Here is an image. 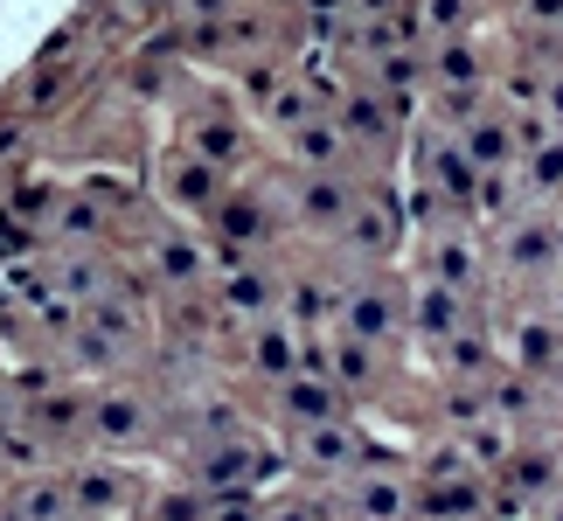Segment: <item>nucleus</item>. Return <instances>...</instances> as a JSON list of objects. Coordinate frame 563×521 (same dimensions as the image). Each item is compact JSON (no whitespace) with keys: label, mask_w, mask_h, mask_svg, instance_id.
I'll return each mask as SVG.
<instances>
[{"label":"nucleus","mask_w":563,"mask_h":521,"mask_svg":"<svg viewBox=\"0 0 563 521\" xmlns=\"http://www.w3.org/2000/svg\"><path fill=\"white\" fill-rule=\"evenodd\" d=\"M410 160H418V215L424 223H481V167L466 160L452 125L424 119Z\"/></svg>","instance_id":"nucleus-1"},{"label":"nucleus","mask_w":563,"mask_h":521,"mask_svg":"<svg viewBox=\"0 0 563 521\" xmlns=\"http://www.w3.org/2000/svg\"><path fill=\"white\" fill-rule=\"evenodd\" d=\"M161 431H167V418H161V403L146 397L140 383H98V389H84V431L77 439L91 445V452H104V459H140V452H161Z\"/></svg>","instance_id":"nucleus-2"},{"label":"nucleus","mask_w":563,"mask_h":521,"mask_svg":"<svg viewBox=\"0 0 563 521\" xmlns=\"http://www.w3.org/2000/svg\"><path fill=\"white\" fill-rule=\"evenodd\" d=\"M418 119L404 98H389L376 77H362L349 84V91L334 98V125H341V146H349V160H362V174H376L397 160V146H404V125Z\"/></svg>","instance_id":"nucleus-3"},{"label":"nucleus","mask_w":563,"mask_h":521,"mask_svg":"<svg viewBox=\"0 0 563 521\" xmlns=\"http://www.w3.org/2000/svg\"><path fill=\"white\" fill-rule=\"evenodd\" d=\"M328 334H349V341H362V347H397V341L410 334V286H404L389 265L349 278V286H341V299H334Z\"/></svg>","instance_id":"nucleus-4"},{"label":"nucleus","mask_w":563,"mask_h":521,"mask_svg":"<svg viewBox=\"0 0 563 521\" xmlns=\"http://www.w3.org/2000/svg\"><path fill=\"white\" fill-rule=\"evenodd\" d=\"M175 146H188L195 160L223 167L230 181H236V174H251V160H257V125H251V112H236V98L202 91V98H188V104H181V119H175Z\"/></svg>","instance_id":"nucleus-5"},{"label":"nucleus","mask_w":563,"mask_h":521,"mask_svg":"<svg viewBox=\"0 0 563 521\" xmlns=\"http://www.w3.org/2000/svg\"><path fill=\"white\" fill-rule=\"evenodd\" d=\"M334 244L349 251L362 271H383V265H397V251H404V202L389 195V181H383V174H362V188H355L349 215H341Z\"/></svg>","instance_id":"nucleus-6"},{"label":"nucleus","mask_w":563,"mask_h":521,"mask_svg":"<svg viewBox=\"0 0 563 521\" xmlns=\"http://www.w3.org/2000/svg\"><path fill=\"white\" fill-rule=\"evenodd\" d=\"M63 494H70V521H140L146 508V480L125 459H104V452L63 473Z\"/></svg>","instance_id":"nucleus-7"},{"label":"nucleus","mask_w":563,"mask_h":521,"mask_svg":"<svg viewBox=\"0 0 563 521\" xmlns=\"http://www.w3.org/2000/svg\"><path fill=\"white\" fill-rule=\"evenodd\" d=\"M418 278H439L452 292H487L494 278V251H487V230L481 223H424V265Z\"/></svg>","instance_id":"nucleus-8"},{"label":"nucleus","mask_w":563,"mask_h":521,"mask_svg":"<svg viewBox=\"0 0 563 521\" xmlns=\"http://www.w3.org/2000/svg\"><path fill=\"white\" fill-rule=\"evenodd\" d=\"M320 494H328V514L334 521H410V480L389 459L341 473V480H328Z\"/></svg>","instance_id":"nucleus-9"},{"label":"nucleus","mask_w":563,"mask_h":521,"mask_svg":"<svg viewBox=\"0 0 563 521\" xmlns=\"http://www.w3.org/2000/svg\"><path fill=\"white\" fill-rule=\"evenodd\" d=\"M244 368L257 383H286V376H299V368H313V334L299 328V320H286V313H257L251 328H244Z\"/></svg>","instance_id":"nucleus-10"},{"label":"nucleus","mask_w":563,"mask_h":521,"mask_svg":"<svg viewBox=\"0 0 563 521\" xmlns=\"http://www.w3.org/2000/svg\"><path fill=\"white\" fill-rule=\"evenodd\" d=\"M146 278L167 292H209V236L195 223H161L146 236Z\"/></svg>","instance_id":"nucleus-11"},{"label":"nucleus","mask_w":563,"mask_h":521,"mask_svg":"<svg viewBox=\"0 0 563 521\" xmlns=\"http://www.w3.org/2000/svg\"><path fill=\"white\" fill-rule=\"evenodd\" d=\"M272 410H278V424L286 431H307V424H328V418H349V389H341L328 368H299V376H286V383H272Z\"/></svg>","instance_id":"nucleus-12"},{"label":"nucleus","mask_w":563,"mask_h":521,"mask_svg":"<svg viewBox=\"0 0 563 521\" xmlns=\"http://www.w3.org/2000/svg\"><path fill=\"white\" fill-rule=\"evenodd\" d=\"M154 181H161V202H167V209L188 215V223H202V215L216 209V195L230 188V174H223V167H209V160H195L188 146H167Z\"/></svg>","instance_id":"nucleus-13"},{"label":"nucleus","mask_w":563,"mask_h":521,"mask_svg":"<svg viewBox=\"0 0 563 521\" xmlns=\"http://www.w3.org/2000/svg\"><path fill=\"white\" fill-rule=\"evenodd\" d=\"M410 14V35H418V49H439V42H460L487 21V0H404Z\"/></svg>","instance_id":"nucleus-14"},{"label":"nucleus","mask_w":563,"mask_h":521,"mask_svg":"<svg viewBox=\"0 0 563 521\" xmlns=\"http://www.w3.org/2000/svg\"><path fill=\"white\" fill-rule=\"evenodd\" d=\"M0 521H70V494H63V473H35V480H14Z\"/></svg>","instance_id":"nucleus-15"},{"label":"nucleus","mask_w":563,"mask_h":521,"mask_svg":"<svg viewBox=\"0 0 563 521\" xmlns=\"http://www.w3.org/2000/svg\"><path fill=\"white\" fill-rule=\"evenodd\" d=\"M515 29H522L536 49H550V63H563V0H515Z\"/></svg>","instance_id":"nucleus-16"},{"label":"nucleus","mask_w":563,"mask_h":521,"mask_svg":"<svg viewBox=\"0 0 563 521\" xmlns=\"http://www.w3.org/2000/svg\"><path fill=\"white\" fill-rule=\"evenodd\" d=\"M202 521H265V501H257V494H209Z\"/></svg>","instance_id":"nucleus-17"},{"label":"nucleus","mask_w":563,"mask_h":521,"mask_svg":"<svg viewBox=\"0 0 563 521\" xmlns=\"http://www.w3.org/2000/svg\"><path fill=\"white\" fill-rule=\"evenodd\" d=\"M536 112H543V125H550V133H563V63H550L543 91H536Z\"/></svg>","instance_id":"nucleus-18"}]
</instances>
